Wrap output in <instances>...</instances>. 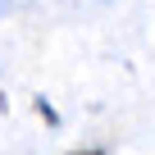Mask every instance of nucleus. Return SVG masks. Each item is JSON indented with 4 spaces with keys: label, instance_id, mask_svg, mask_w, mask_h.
<instances>
[{
    "label": "nucleus",
    "instance_id": "f03ea898",
    "mask_svg": "<svg viewBox=\"0 0 155 155\" xmlns=\"http://www.w3.org/2000/svg\"><path fill=\"white\" fill-rule=\"evenodd\" d=\"M68 155H105V150H101V146H96V150H68Z\"/></svg>",
    "mask_w": 155,
    "mask_h": 155
},
{
    "label": "nucleus",
    "instance_id": "f257e3e1",
    "mask_svg": "<svg viewBox=\"0 0 155 155\" xmlns=\"http://www.w3.org/2000/svg\"><path fill=\"white\" fill-rule=\"evenodd\" d=\"M37 114H41V119H46L50 128L59 123V110H50V101H46V96H37Z\"/></svg>",
    "mask_w": 155,
    "mask_h": 155
}]
</instances>
